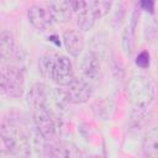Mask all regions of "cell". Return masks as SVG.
I'll return each mask as SVG.
<instances>
[{
    "label": "cell",
    "mask_w": 158,
    "mask_h": 158,
    "mask_svg": "<svg viewBox=\"0 0 158 158\" xmlns=\"http://www.w3.org/2000/svg\"><path fill=\"white\" fill-rule=\"evenodd\" d=\"M1 141L7 152L16 158H30L32 154L31 138L27 132L10 120H4L0 127Z\"/></svg>",
    "instance_id": "cell-1"
},
{
    "label": "cell",
    "mask_w": 158,
    "mask_h": 158,
    "mask_svg": "<svg viewBox=\"0 0 158 158\" xmlns=\"http://www.w3.org/2000/svg\"><path fill=\"white\" fill-rule=\"evenodd\" d=\"M126 94L136 111H144L156 99L157 89L153 80L147 75H133L126 84Z\"/></svg>",
    "instance_id": "cell-2"
},
{
    "label": "cell",
    "mask_w": 158,
    "mask_h": 158,
    "mask_svg": "<svg viewBox=\"0 0 158 158\" xmlns=\"http://www.w3.org/2000/svg\"><path fill=\"white\" fill-rule=\"evenodd\" d=\"M25 79L21 69L16 67H4L1 69V90L9 98H20L23 94Z\"/></svg>",
    "instance_id": "cell-3"
},
{
    "label": "cell",
    "mask_w": 158,
    "mask_h": 158,
    "mask_svg": "<svg viewBox=\"0 0 158 158\" xmlns=\"http://www.w3.org/2000/svg\"><path fill=\"white\" fill-rule=\"evenodd\" d=\"M60 90L67 102L75 104V105L86 102L93 96V93H94V89L89 83V80L83 78H75L69 85L64 86V89H60Z\"/></svg>",
    "instance_id": "cell-4"
},
{
    "label": "cell",
    "mask_w": 158,
    "mask_h": 158,
    "mask_svg": "<svg viewBox=\"0 0 158 158\" xmlns=\"http://www.w3.org/2000/svg\"><path fill=\"white\" fill-rule=\"evenodd\" d=\"M33 125L46 141H53L56 137V122L53 115L46 107H35L33 110Z\"/></svg>",
    "instance_id": "cell-5"
},
{
    "label": "cell",
    "mask_w": 158,
    "mask_h": 158,
    "mask_svg": "<svg viewBox=\"0 0 158 158\" xmlns=\"http://www.w3.org/2000/svg\"><path fill=\"white\" fill-rule=\"evenodd\" d=\"M74 79H75V77H74L73 65H72L70 59L65 56H59L57 59L56 67L53 69L52 80L60 86H67Z\"/></svg>",
    "instance_id": "cell-6"
},
{
    "label": "cell",
    "mask_w": 158,
    "mask_h": 158,
    "mask_svg": "<svg viewBox=\"0 0 158 158\" xmlns=\"http://www.w3.org/2000/svg\"><path fill=\"white\" fill-rule=\"evenodd\" d=\"M100 60L93 51H88L81 56L80 72L86 80H95L100 75Z\"/></svg>",
    "instance_id": "cell-7"
},
{
    "label": "cell",
    "mask_w": 158,
    "mask_h": 158,
    "mask_svg": "<svg viewBox=\"0 0 158 158\" xmlns=\"http://www.w3.org/2000/svg\"><path fill=\"white\" fill-rule=\"evenodd\" d=\"M47 9L51 14V17L57 23H65L70 20L73 10L70 1L67 0H57V1H49L47 4Z\"/></svg>",
    "instance_id": "cell-8"
},
{
    "label": "cell",
    "mask_w": 158,
    "mask_h": 158,
    "mask_svg": "<svg viewBox=\"0 0 158 158\" xmlns=\"http://www.w3.org/2000/svg\"><path fill=\"white\" fill-rule=\"evenodd\" d=\"M27 17H28V21L31 22V25L40 31L47 30L48 26L53 21L48 9H44L42 6H38V5H33V6L28 7Z\"/></svg>",
    "instance_id": "cell-9"
},
{
    "label": "cell",
    "mask_w": 158,
    "mask_h": 158,
    "mask_svg": "<svg viewBox=\"0 0 158 158\" xmlns=\"http://www.w3.org/2000/svg\"><path fill=\"white\" fill-rule=\"evenodd\" d=\"M63 44L67 52L73 57H79L84 49V37L77 30H68L63 33Z\"/></svg>",
    "instance_id": "cell-10"
},
{
    "label": "cell",
    "mask_w": 158,
    "mask_h": 158,
    "mask_svg": "<svg viewBox=\"0 0 158 158\" xmlns=\"http://www.w3.org/2000/svg\"><path fill=\"white\" fill-rule=\"evenodd\" d=\"M142 149L148 158H158V126H152L146 131Z\"/></svg>",
    "instance_id": "cell-11"
},
{
    "label": "cell",
    "mask_w": 158,
    "mask_h": 158,
    "mask_svg": "<svg viewBox=\"0 0 158 158\" xmlns=\"http://www.w3.org/2000/svg\"><path fill=\"white\" fill-rule=\"evenodd\" d=\"M16 54V43L14 35L10 31L4 30L0 33V58L2 63L10 62V58H12Z\"/></svg>",
    "instance_id": "cell-12"
},
{
    "label": "cell",
    "mask_w": 158,
    "mask_h": 158,
    "mask_svg": "<svg viewBox=\"0 0 158 158\" xmlns=\"http://www.w3.org/2000/svg\"><path fill=\"white\" fill-rule=\"evenodd\" d=\"M137 21H138V14L137 11H135L131 16V21L130 23L126 26L123 33H122V48L123 52L127 57L131 56L132 52V47H133V35H135V28L137 26Z\"/></svg>",
    "instance_id": "cell-13"
},
{
    "label": "cell",
    "mask_w": 158,
    "mask_h": 158,
    "mask_svg": "<svg viewBox=\"0 0 158 158\" xmlns=\"http://www.w3.org/2000/svg\"><path fill=\"white\" fill-rule=\"evenodd\" d=\"M58 57H59V56H57L56 53H53V52H51V51L44 52V53L40 57L38 65H40V72H41L42 77H44L46 79H52L53 69H54V67H56V63H57Z\"/></svg>",
    "instance_id": "cell-14"
},
{
    "label": "cell",
    "mask_w": 158,
    "mask_h": 158,
    "mask_svg": "<svg viewBox=\"0 0 158 158\" xmlns=\"http://www.w3.org/2000/svg\"><path fill=\"white\" fill-rule=\"evenodd\" d=\"M95 22H96V17L93 14V11L90 10L89 2H88L86 9H84L83 11L77 14V23H78V26L81 31L86 32V31H90L94 27Z\"/></svg>",
    "instance_id": "cell-15"
},
{
    "label": "cell",
    "mask_w": 158,
    "mask_h": 158,
    "mask_svg": "<svg viewBox=\"0 0 158 158\" xmlns=\"http://www.w3.org/2000/svg\"><path fill=\"white\" fill-rule=\"evenodd\" d=\"M56 149L58 158H80V152L73 142H56Z\"/></svg>",
    "instance_id": "cell-16"
},
{
    "label": "cell",
    "mask_w": 158,
    "mask_h": 158,
    "mask_svg": "<svg viewBox=\"0 0 158 158\" xmlns=\"http://www.w3.org/2000/svg\"><path fill=\"white\" fill-rule=\"evenodd\" d=\"M112 109L111 101L110 100H98L93 104V112L95 114L96 117H100L101 120H109V117L111 116L110 110Z\"/></svg>",
    "instance_id": "cell-17"
},
{
    "label": "cell",
    "mask_w": 158,
    "mask_h": 158,
    "mask_svg": "<svg viewBox=\"0 0 158 158\" xmlns=\"http://www.w3.org/2000/svg\"><path fill=\"white\" fill-rule=\"evenodd\" d=\"M111 6H112L111 1H89V7L95 15L96 20L107 15L109 11L111 10Z\"/></svg>",
    "instance_id": "cell-18"
},
{
    "label": "cell",
    "mask_w": 158,
    "mask_h": 158,
    "mask_svg": "<svg viewBox=\"0 0 158 158\" xmlns=\"http://www.w3.org/2000/svg\"><path fill=\"white\" fill-rule=\"evenodd\" d=\"M149 63H151V57L147 51L138 53V56L136 58V64L139 68H147V67H149Z\"/></svg>",
    "instance_id": "cell-19"
},
{
    "label": "cell",
    "mask_w": 158,
    "mask_h": 158,
    "mask_svg": "<svg viewBox=\"0 0 158 158\" xmlns=\"http://www.w3.org/2000/svg\"><path fill=\"white\" fill-rule=\"evenodd\" d=\"M70 5H72L73 12L79 14L80 11H83L84 9H86L88 2L86 1H83V0H74V1H70Z\"/></svg>",
    "instance_id": "cell-20"
},
{
    "label": "cell",
    "mask_w": 158,
    "mask_h": 158,
    "mask_svg": "<svg viewBox=\"0 0 158 158\" xmlns=\"http://www.w3.org/2000/svg\"><path fill=\"white\" fill-rule=\"evenodd\" d=\"M139 6H141L143 10H147V11L153 12L154 2H153V1H142V2H139Z\"/></svg>",
    "instance_id": "cell-21"
},
{
    "label": "cell",
    "mask_w": 158,
    "mask_h": 158,
    "mask_svg": "<svg viewBox=\"0 0 158 158\" xmlns=\"http://www.w3.org/2000/svg\"><path fill=\"white\" fill-rule=\"evenodd\" d=\"M85 158H104V157H101V156H88Z\"/></svg>",
    "instance_id": "cell-22"
},
{
    "label": "cell",
    "mask_w": 158,
    "mask_h": 158,
    "mask_svg": "<svg viewBox=\"0 0 158 158\" xmlns=\"http://www.w3.org/2000/svg\"><path fill=\"white\" fill-rule=\"evenodd\" d=\"M156 37H157V43H158V30L156 31Z\"/></svg>",
    "instance_id": "cell-23"
}]
</instances>
